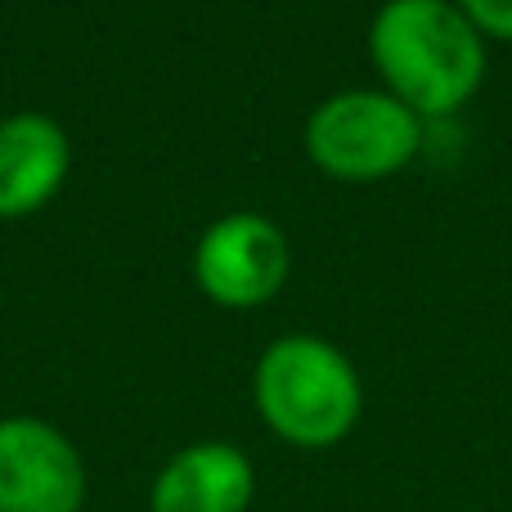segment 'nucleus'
<instances>
[{"label":"nucleus","instance_id":"obj_5","mask_svg":"<svg viewBox=\"0 0 512 512\" xmlns=\"http://www.w3.org/2000/svg\"><path fill=\"white\" fill-rule=\"evenodd\" d=\"M288 239L274 221L256 212H230L198 239L194 274L198 288L221 306H261L288 279Z\"/></svg>","mask_w":512,"mask_h":512},{"label":"nucleus","instance_id":"obj_8","mask_svg":"<svg viewBox=\"0 0 512 512\" xmlns=\"http://www.w3.org/2000/svg\"><path fill=\"white\" fill-rule=\"evenodd\" d=\"M477 32L512 41V0H454Z\"/></svg>","mask_w":512,"mask_h":512},{"label":"nucleus","instance_id":"obj_2","mask_svg":"<svg viewBox=\"0 0 512 512\" xmlns=\"http://www.w3.org/2000/svg\"><path fill=\"white\" fill-rule=\"evenodd\" d=\"M252 396L265 427L297 450H328L360 423L364 387L355 364L324 337L292 333L256 360Z\"/></svg>","mask_w":512,"mask_h":512},{"label":"nucleus","instance_id":"obj_6","mask_svg":"<svg viewBox=\"0 0 512 512\" xmlns=\"http://www.w3.org/2000/svg\"><path fill=\"white\" fill-rule=\"evenodd\" d=\"M256 468L239 445L198 441L176 450L153 477L149 512H248Z\"/></svg>","mask_w":512,"mask_h":512},{"label":"nucleus","instance_id":"obj_7","mask_svg":"<svg viewBox=\"0 0 512 512\" xmlns=\"http://www.w3.org/2000/svg\"><path fill=\"white\" fill-rule=\"evenodd\" d=\"M68 135L54 117L14 113L0 122V216H32L68 176Z\"/></svg>","mask_w":512,"mask_h":512},{"label":"nucleus","instance_id":"obj_1","mask_svg":"<svg viewBox=\"0 0 512 512\" xmlns=\"http://www.w3.org/2000/svg\"><path fill=\"white\" fill-rule=\"evenodd\" d=\"M369 50L391 95L418 117H450L486 77L481 32L450 0H387L373 18Z\"/></svg>","mask_w":512,"mask_h":512},{"label":"nucleus","instance_id":"obj_3","mask_svg":"<svg viewBox=\"0 0 512 512\" xmlns=\"http://www.w3.org/2000/svg\"><path fill=\"white\" fill-rule=\"evenodd\" d=\"M306 149L333 180H382L423 149V122L391 90H342L310 113Z\"/></svg>","mask_w":512,"mask_h":512},{"label":"nucleus","instance_id":"obj_4","mask_svg":"<svg viewBox=\"0 0 512 512\" xmlns=\"http://www.w3.org/2000/svg\"><path fill=\"white\" fill-rule=\"evenodd\" d=\"M86 463L41 418H0V512H81Z\"/></svg>","mask_w":512,"mask_h":512}]
</instances>
